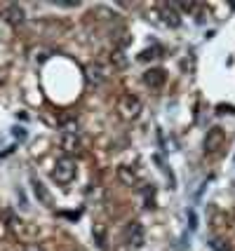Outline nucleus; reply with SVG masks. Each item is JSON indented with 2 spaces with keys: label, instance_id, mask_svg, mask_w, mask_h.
Returning <instances> with one entry per match:
<instances>
[{
  "label": "nucleus",
  "instance_id": "9d476101",
  "mask_svg": "<svg viewBox=\"0 0 235 251\" xmlns=\"http://www.w3.org/2000/svg\"><path fill=\"white\" fill-rule=\"evenodd\" d=\"M118 178H120V181H123L125 186H136V183H139V174H136L134 169H130V167H118Z\"/></svg>",
  "mask_w": 235,
  "mask_h": 251
},
{
  "label": "nucleus",
  "instance_id": "f03ea898",
  "mask_svg": "<svg viewBox=\"0 0 235 251\" xmlns=\"http://www.w3.org/2000/svg\"><path fill=\"white\" fill-rule=\"evenodd\" d=\"M52 178H54L59 186H68L73 178H76V162L71 157H61L54 162V169H52Z\"/></svg>",
  "mask_w": 235,
  "mask_h": 251
},
{
  "label": "nucleus",
  "instance_id": "f8f14e48",
  "mask_svg": "<svg viewBox=\"0 0 235 251\" xmlns=\"http://www.w3.org/2000/svg\"><path fill=\"white\" fill-rule=\"evenodd\" d=\"M160 54H162V50H160L157 45H153L151 50H144V52L139 54V59H141V61H148V59H157Z\"/></svg>",
  "mask_w": 235,
  "mask_h": 251
},
{
  "label": "nucleus",
  "instance_id": "ddd939ff",
  "mask_svg": "<svg viewBox=\"0 0 235 251\" xmlns=\"http://www.w3.org/2000/svg\"><path fill=\"white\" fill-rule=\"evenodd\" d=\"M33 190H35V195H38L40 200H43V204H47V207L52 204V200H50V195L45 193V188H43V183H38V181H33Z\"/></svg>",
  "mask_w": 235,
  "mask_h": 251
},
{
  "label": "nucleus",
  "instance_id": "20e7f679",
  "mask_svg": "<svg viewBox=\"0 0 235 251\" xmlns=\"http://www.w3.org/2000/svg\"><path fill=\"white\" fill-rule=\"evenodd\" d=\"M226 143V131L221 127H212V129L207 131V136H205V153H219L221 148H224Z\"/></svg>",
  "mask_w": 235,
  "mask_h": 251
},
{
  "label": "nucleus",
  "instance_id": "423d86ee",
  "mask_svg": "<svg viewBox=\"0 0 235 251\" xmlns=\"http://www.w3.org/2000/svg\"><path fill=\"white\" fill-rule=\"evenodd\" d=\"M160 19H162V24L169 26V28H179L181 26V14L174 5H162V7H160Z\"/></svg>",
  "mask_w": 235,
  "mask_h": 251
},
{
  "label": "nucleus",
  "instance_id": "7ed1b4c3",
  "mask_svg": "<svg viewBox=\"0 0 235 251\" xmlns=\"http://www.w3.org/2000/svg\"><path fill=\"white\" fill-rule=\"evenodd\" d=\"M125 237H127V247L130 249H141L146 244V230L139 221H132L127 223V230H125Z\"/></svg>",
  "mask_w": 235,
  "mask_h": 251
},
{
  "label": "nucleus",
  "instance_id": "4468645a",
  "mask_svg": "<svg viewBox=\"0 0 235 251\" xmlns=\"http://www.w3.org/2000/svg\"><path fill=\"white\" fill-rule=\"evenodd\" d=\"M209 247H212V251H231V247H228V242L219 240V237H214V240L209 242Z\"/></svg>",
  "mask_w": 235,
  "mask_h": 251
},
{
  "label": "nucleus",
  "instance_id": "f257e3e1",
  "mask_svg": "<svg viewBox=\"0 0 235 251\" xmlns=\"http://www.w3.org/2000/svg\"><path fill=\"white\" fill-rule=\"evenodd\" d=\"M141 110H144V103L134 94H123V97L118 99V113H120L123 120H127V122L136 120L141 115Z\"/></svg>",
  "mask_w": 235,
  "mask_h": 251
},
{
  "label": "nucleus",
  "instance_id": "1a4fd4ad",
  "mask_svg": "<svg viewBox=\"0 0 235 251\" xmlns=\"http://www.w3.org/2000/svg\"><path fill=\"white\" fill-rule=\"evenodd\" d=\"M90 82L92 85H104L106 80H108V66H104L101 61H94V64L90 66Z\"/></svg>",
  "mask_w": 235,
  "mask_h": 251
},
{
  "label": "nucleus",
  "instance_id": "39448f33",
  "mask_svg": "<svg viewBox=\"0 0 235 251\" xmlns=\"http://www.w3.org/2000/svg\"><path fill=\"white\" fill-rule=\"evenodd\" d=\"M59 146H61V151H64V155H66V157L76 155L80 151L78 131H76V129H66L64 134H61V141H59Z\"/></svg>",
  "mask_w": 235,
  "mask_h": 251
},
{
  "label": "nucleus",
  "instance_id": "0eeeda50",
  "mask_svg": "<svg viewBox=\"0 0 235 251\" xmlns=\"http://www.w3.org/2000/svg\"><path fill=\"white\" fill-rule=\"evenodd\" d=\"M165 80H167V75H165L162 68H151V71H146L144 73V82L151 89H160L162 85H165Z\"/></svg>",
  "mask_w": 235,
  "mask_h": 251
},
{
  "label": "nucleus",
  "instance_id": "6e6552de",
  "mask_svg": "<svg viewBox=\"0 0 235 251\" xmlns=\"http://www.w3.org/2000/svg\"><path fill=\"white\" fill-rule=\"evenodd\" d=\"M2 17H5V22L12 24V26H22L24 19H26V12H24V7H19V5H7L5 12H2Z\"/></svg>",
  "mask_w": 235,
  "mask_h": 251
},
{
  "label": "nucleus",
  "instance_id": "9b49d317",
  "mask_svg": "<svg viewBox=\"0 0 235 251\" xmlns=\"http://www.w3.org/2000/svg\"><path fill=\"white\" fill-rule=\"evenodd\" d=\"M111 66H113V71H123L125 66H127V56H125V50H113L111 52Z\"/></svg>",
  "mask_w": 235,
  "mask_h": 251
}]
</instances>
